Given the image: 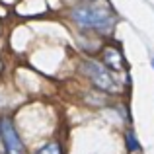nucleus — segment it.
<instances>
[{
  "label": "nucleus",
  "mask_w": 154,
  "mask_h": 154,
  "mask_svg": "<svg viewBox=\"0 0 154 154\" xmlns=\"http://www.w3.org/2000/svg\"><path fill=\"white\" fill-rule=\"evenodd\" d=\"M103 63L107 64V66L119 70V68H123V57H121V53L117 51V49H113V47H105V51H103Z\"/></svg>",
  "instance_id": "nucleus-4"
},
{
  "label": "nucleus",
  "mask_w": 154,
  "mask_h": 154,
  "mask_svg": "<svg viewBox=\"0 0 154 154\" xmlns=\"http://www.w3.org/2000/svg\"><path fill=\"white\" fill-rule=\"evenodd\" d=\"M127 144H129V150H139V143H137L133 133H127Z\"/></svg>",
  "instance_id": "nucleus-6"
},
{
  "label": "nucleus",
  "mask_w": 154,
  "mask_h": 154,
  "mask_svg": "<svg viewBox=\"0 0 154 154\" xmlns=\"http://www.w3.org/2000/svg\"><path fill=\"white\" fill-rule=\"evenodd\" d=\"M70 16L74 22L86 27H105L111 22V10L107 8V4H96V2L78 4L72 8Z\"/></svg>",
  "instance_id": "nucleus-1"
},
{
  "label": "nucleus",
  "mask_w": 154,
  "mask_h": 154,
  "mask_svg": "<svg viewBox=\"0 0 154 154\" xmlns=\"http://www.w3.org/2000/svg\"><path fill=\"white\" fill-rule=\"evenodd\" d=\"M0 137H2V144L6 154H26L23 143L20 139L18 131H16L14 123L10 119H2L0 121Z\"/></svg>",
  "instance_id": "nucleus-2"
},
{
  "label": "nucleus",
  "mask_w": 154,
  "mask_h": 154,
  "mask_svg": "<svg viewBox=\"0 0 154 154\" xmlns=\"http://www.w3.org/2000/svg\"><path fill=\"white\" fill-rule=\"evenodd\" d=\"M0 140H2V137H0Z\"/></svg>",
  "instance_id": "nucleus-7"
},
{
  "label": "nucleus",
  "mask_w": 154,
  "mask_h": 154,
  "mask_svg": "<svg viewBox=\"0 0 154 154\" xmlns=\"http://www.w3.org/2000/svg\"><path fill=\"white\" fill-rule=\"evenodd\" d=\"M152 64H154V60H152Z\"/></svg>",
  "instance_id": "nucleus-8"
},
{
  "label": "nucleus",
  "mask_w": 154,
  "mask_h": 154,
  "mask_svg": "<svg viewBox=\"0 0 154 154\" xmlns=\"http://www.w3.org/2000/svg\"><path fill=\"white\" fill-rule=\"evenodd\" d=\"M84 72L88 74V78L100 88V90L105 92H113L115 90V82H113L111 74L98 63H84Z\"/></svg>",
  "instance_id": "nucleus-3"
},
{
  "label": "nucleus",
  "mask_w": 154,
  "mask_h": 154,
  "mask_svg": "<svg viewBox=\"0 0 154 154\" xmlns=\"http://www.w3.org/2000/svg\"><path fill=\"white\" fill-rule=\"evenodd\" d=\"M35 154H63V146L59 143H47L43 148H39Z\"/></svg>",
  "instance_id": "nucleus-5"
}]
</instances>
